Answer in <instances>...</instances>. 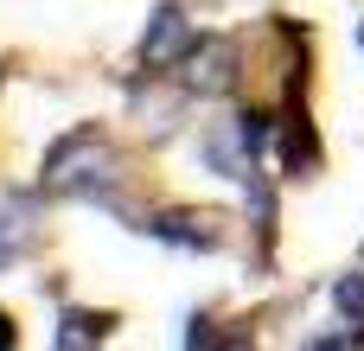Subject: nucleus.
Wrapping results in <instances>:
<instances>
[{
    "instance_id": "f257e3e1",
    "label": "nucleus",
    "mask_w": 364,
    "mask_h": 351,
    "mask_svg": "<svg viewBox=\"0 0 364 351\" xmlns=\"http://www.w3.org/2000/svg\"><path fill=\"white\" fill-rule=\"evenodd\" d=\"M192 45H198V38H192L186 13H179V6H154L147 38H141V58H147V64H186V51H192Z\"/></svg>"
},
{
    "instance_id": "f03ea898",
    "label": "nucleus",
    "mask_w": 364,
    "mask_h": 351,
    "mask_svg": "<svg viewBox=\"0 0 364 351\" xmlns=\"http://www.w3.org/2000/svg\"><path fill=\"white\" fill-rule=\"evenodd\" d=\"M230 45L224 38H198L192 51H186V83L198 90V96H218V90H230Z\"/></svg>"
},
{
    "instance_id": "7ed1b4c3",
    "label": "nucleus",
    "mask_w": 364,
    "mask_h": 351,
    "mask_svg": "<svg viewBox=\"0 0 364 351\" xmlns=\"http://www.w3.org/2000/svg\"><path fill=\"white\" fill-rule=\"evenodd\" d=\"M102 333H109V320L70 313V320H64V333H58V345H90V339H102Z\"/></svg>"
},
{
    "instance_id": "20e7f679",
    "label": "nucleus",
    "mask_w": 364,
    "mask_h": 351,
    "mask_svg": "<svg viewBox=\"0 0 364 351\" xmlns=\"http://www.w3.org/2000/svg\"><path fill=\"white\" fill-rule=\"evenodd\" d=\"M339 307L352 313V326H364V275H346L339 281Z\"/></svg>"
},
{
    "instance_id": "39448f33",
    "label": "nucleus",
    "mask_w": 364,
    "mask_h": 351,
    "mask_svg": "<svg viewBox=\"0 0 364 351\" xmlns=\"http://www.w3.org/2000/svg\"><path fill=\"white\" fill-rule=\"evenodd\" d=\"M13 339H19V333H13V320H6V313H0V351L13 345Z\"/></svg>"
},
{
    "instance_id": "423d86ee",
    "label": "nucleus",
    "mask_w": 364,
    "mask_h": 351,
    "mask_svg": "<svg viewBox=\"0 0 364 351\" xmlns=\"http://www.w3.org/2000/svg\"><path fill=\"white\" fill-rule=\"evenodd\" d=\"M358 45H364V26H358Z\"/></svg>"
}]
</instances>
